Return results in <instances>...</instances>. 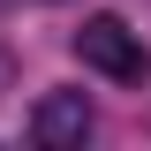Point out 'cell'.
Masks as SVG:
<instances>
[{"mask_svg": "<svg viewBox=\"0 0 151 151\" xmlns=\"http://www.w3.org/2000/svg\"><path fill=\"white\" fill-rule=\"evenodd\" d=\"M76 60L98 68L106 83H121V91H144V83H151V45H144V30H129L121 15H83Z\"/></svg>", "mask_w": 151, "mask_h": 151, "instance_id": "obj_1", "label": "cell"}, {"mask_svg": "<svg viewBox=\"0 0 151 151\" xmlns=\"http://www.w3.org/2000/svg\"><path fill=\"white\" fill-rule=\"evenodd\" d=\"M15 76H23V60H15V45H0V98L15 91Z\"/></svg>", "mask_w": 151, "mask_h": 151, "instance_id": "obj_3", "label": "cell"}, {"mask_svg": "<svg viewBox=\"0 0 151 151\" xmlns=\"http://www.w3.org/2000/svg\"><path fill=\"white\" fill-rule=\"evenodd\" d=\"M91 129H98V113H91L83 91H45L38 113H30V144H45V151H83Z\"/></svg>", "mask_w": 151, "mask_h": 151, "instance_id": "obj_2", "label": "cell"}]
</instances>
